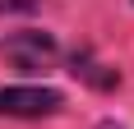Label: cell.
I'll return each mask as SVG.
<instances>
[{"label":"cell","mask_w":134,"mask_h":129,"mask_svg":"<svg viewBox=\"0 0 134 129\" xmlns=\"http://www.w3.org/2000/svg\"><path fill=\"white\" fill-rule=\"evenodd\" d=\"M0 55L14 64V69H51V60H55V42H51V32H14V37H5L0 42Z\"/></svg>","instance_id":"obj_1"},{"label":"cell","mask_w":134,"mask_h":129,"mask_svg":"<svg viewBox=\"0 0 134 129\" xmlns=\"http://www.w3.org/2000/svg\"><path fill=\"white\" fill-rule=\"evenodd\" d=\"M60 111V92L55 88H0V115H51Z\"/></svg>","instance_id":"obj_2"}]
</instances>
